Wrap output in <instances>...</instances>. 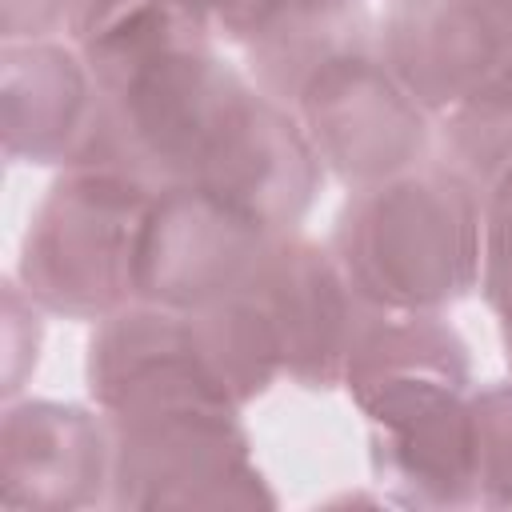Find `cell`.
<instances>
[{
  "label": "cell",
  "mask_w": 512,
  "mask_h": 512,
  "mask_svg": "<svg viewBox=\"0 0 512 512\" xmlns=\"http://www.w3.org/2000/svg\"><path fill=\"white\" fill-rule=\"evenodd\" d=\"M408 228L380 208L360 204L344 224L348 268L368 296L392 304H428L464 292L472 276V200L456 180H408L392 188Z\"/></svg>",
  "instance_id": "obj_3"
},
{
  "label": "cell",
  "mask_w": 512,
  "mask_h": 512,
  "mask_svg": "<svg viewBox=\"0 0 512 512\" xmlns=\"http://www.w3.org/2000/svg\"><path fill=\"white\" fill-rule=\"evenodd\" d=\"M492 224H496L492 228V300L504 312L508 348H512V172H508V184L500 188Z\"/></svg>",
  "instance_id": "obj_6"
},
{
  "label": "cell",
  "mask_w": 512,
  "mask_h": 512,
  "mask_svg": "<svg viewBox=\"0 0 512 512\" xmlns=\"http://www.w3.org/2000/svg\"><path fill=\"white\" fill-rule=\"evenodd\" d=\"M100 468V436L76 408L24 404L8 412L4 424V500L40 504V500H80L72 488H84Z\"/></svg>",
  "instance_id": "obj_4"
},
{
  "label": "cell",
  "mask_w": 512,
  "mask_h": 512,
  "mask_svg": "<svg viewBox=\"0 0 512 512\" xmlns=\"http://www.w3.org/2000/svg\"><path fill=\"white\" fill-rule=\"evenodd\" d=\"M8 76L28 84V108H8V152L20 156H36L48 160L56 152L68 148V136L84 116V96L88 84L76 68V60L60 48H44V44H8ZM88 136V128H84Z\"/></svg>",
  "instance_id": "obj_5"
},
{
  "label": "cell",
  "mask_w": 512,
  "mask_h": 512,
  "mask_svg": "<svg viewBox=\"0 0 512 512\" xmlns=\"http://www.w3.org/2000/svg\"><path fill=\"white\" fill-rule=\"evenodd\" d=\"M168 8H176L180 16H216L232 28L244 24H264L268 16L280 12V0H164Z\"/></svg>",
  "instance_id": "obj_7"
},
{
  "label": "cell",
  "mask_w": 512,
  "mask_h": 512,
  "mask_svg": "<svg viewBox=\"0 0 512 512\" xmlns=\"http://www.w3.org/2000/svg\"><path fill=\"white\" fill-rule=\"evenodd\" d=\"M140 184L88 164L56 184L24 244V284L60 312H104L136 292L144 232Z\"/></svg>",
  "instance_id": "obj_2"
},
{
  "label": "cell",
  "mask_w": 512,
  "mask_h": 512,
  "mask_svg": "<svg viewBox=\"0 0 512 512\" xmlns=\"http://www.w3.org/2000/svg\"><path fill=\"white\" fill-rule=\"evenodd\" d=\"M392 56L424 104L456 108L476 160H512V0H408L392 16Z\"/></svg>",
  "instance_id": "obj_1"
}]
</instances>
